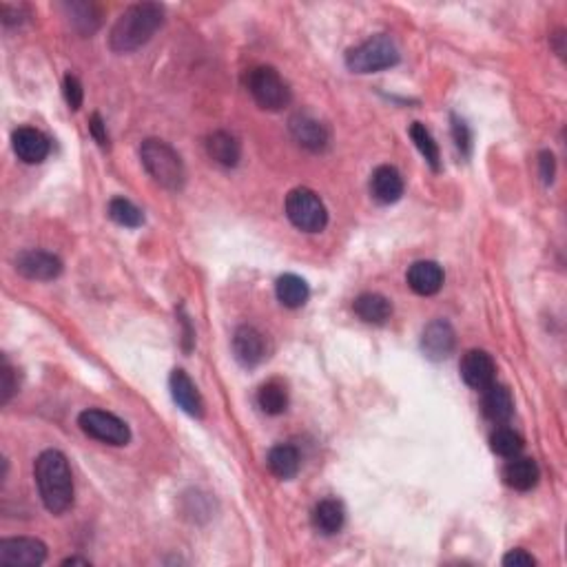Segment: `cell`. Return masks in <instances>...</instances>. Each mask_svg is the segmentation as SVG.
<instances>
[{
  "instance_id": "obj_1",
  "label": "cell",
  "mask_w": 567,
  "mask_h": 567,
  "mask_svg": "<svg viewBox=\"0 0 567 567\" xmlns=\"http://www.w3.org/2000/svg\"><path fill=\"white\" fill-rule=\"evenodd\" d=\"M38 492L51 514H65L74 505V476L60 450H45L33 465Z\"/></svg>"
},
{
  "instance_id": "obj_2",
  "label": "cell",
  "mask_w": 567,
  "mask_h": 567,
  "mask_svg": "<svg viewBox=\"0 0 567 567\" xmlns=\"http://www.w3.org/2000/svg\"><path fill=\"white\" fill-rule=\"evenodd\" d=\"M164 22V9L158 3H137L131 4L125 13L116 21L109 33V47L116 54H128L140 49L142 45L155 36Z\"/></svg>"
},
{
  "instance_id": "obj_3",
  "label": "cell",
  "mask_w": 567,
  "mask_h": 567,
  "mask_svg": "<svg viewBox=\"0 0 567 567\" xmlns=\"http://www.w3.org/2000/svg\"><path fill=\"white\" fill-rule=\"evenodd\" d=\"M140 160L142 166L146 169V173H149L160 187L169 190H180L184 187V182H187V169H184L182 158H180L178 151L171 145H166L164 140L149 137V140L142 142Z\"/></svg>"
},
{
  "instance_id": "obj_4",
  "label": "cell",
  "mask_w": 567,
  "mask_h": 567,
  "mask_svg": "<svg viewBox=\"0 0 567 567\" xmlns=\"http://www.w3.org/2000/svg\"><path fill=\"white\" fill-rule=\"evenodd\" d=\"M399 63V49L388 36H373L346 54V66L355 74H375Z\"/></svg>"
},
{
  "instance_id": "obj_5",
  "label": "cell",
  "mask_w": 567,
  "mask_h": 567,
  "mask_svg": "<svg viewBox=\"0 0 567 567\" xmlns=\"http://www.w3.org/2000/svg\"><path fill=\"white\" fill-rule=\"evenodd\" d=\"M286 217L295 228L304 233H319L326 228L328 211L315 190L299 187L286 195Z\"/></svg>"
},
{
  "instance_id": "obj_6",
  "label": "cell",
  "mask_w": 567,
  "mask_h": 567,
  "mask_svg": "<svg viewBox=\"0 0 567 567\" xmlns=\"http://www.w3.org/2000/svg\"><path fill=\"white\" fill-rule=\"evenodd\" d=\"M246 87H249L252 100L261 109L279 111V109L288 107L290 89L273 66H255V69H251L249 78H246Z\"/></svg>"
},
{
  "instance_id": "obj_7",
  "label": "cell",
  "mask_w": 567,
  "mask_h": 567,
  "mask_svg": "<svg viewBox=\"0 0 567 567\" xmlns=\"http://www.w3.org/2000/svg\"><path fill=\"white\" fill-rule=\"evenodd\" d=\"M78 426L83 428L84 435H89L95 441L109 443V446H127L131 439V430L120 417L104 410L89 408L80 412Z\"/></svg>"
},
{
  "instance_id": "obj_8",
  "label": "cell",
  "mask_w": 567,
  "mask_h": 567,
  "mask_svg": "<svg viewBox=\"0 0 567 567\" xmlns=\"http://www.w3.org/2000/svg\"><path fill=\"white\" fill-rule=\"evenodd\" d=\"M47 559V545L38 538L18 536L0 541V563L9 567H36Z\"/></svg>"
},
{
  "instance_id": "obj_9",
  "label": "cell",
  "mask_w": 567,
  "mask_h": 567,
  "mask_svg": "<svg viewBox=\"0 0 567 567\" xmlns=\"http://www.w3.org/2000/svg\"><path fill=\"white\" fill-rule=\"evenodd\" d=\"M16 270L27 279L36 282H51L63 273V261L54 252L47 251H22L16 257Z\"/></svg>"
},
{
  "instance_id": "obj_10",
  "label": "cell",
  "mask_w": 567,
  "mask_h": 567,
  "mask_svg": "<svg viewBox=\"0 0 567 567\" xmlns=\"http://www.w3.org/2000/svg\"><path fill=\"white\" fill-rule=\"evenodd\" d=\"M461 377L474 390H485L497 379V366L485 350H468L461 359Z\"/></svg>"
},
{
  "instance_id": "obj_11",
  "label": "cell",
  "mask_w": 567,
  "mask_h": 567,
  "mask_svg": "<svg viewBox=\"0 0 567 567\" xmlns=\"http://www.w3.org/2000/svg\"><path fill=\"white\" fill-rule=\"evenodd\" d=\"M233 352L244 368H255L266 357L264 335L252 326H240L233 335Z\"/></svg>"
},
{
  "instance_id": "obj_12",
  "label": "cell",
  "mask_w": 567,
  "mask_h": 567,
  "mask_svg": "<svg viewBox=\"0 0 567 567\" xmlns=\"http://www.w3.org/2000/svg\"><path fill=\"white\" fill-rule=\"evenodd\" d=\"M169 388H171V397H173V402L178 403V406L182 408L184 412L190 414V417H195V419L204 417L202 394H199L198 385L190 381V377L187 373H184L182 368H175L173 373H171Z\"/></svg>"
},
{
  "instance_id": "obj_13",
  "label": "cell",
  "mask_w": 567,
  "mask_h": 567,
  "mask_svg": "<svg viewBox=\"0 0 567 567\" xmlns=\"http://www.w3.org/2000/svg\"><path fill=\"white\" fill-rule=\"evenodd\" d=\"M13 154L27 164H38L49 155V140L38 128L21 127L12 133Z\"/></svg>"
},
{
  "instance_id": "obj_14",
  "label": "cell",
  "mask_w": 567,
  "mask_h": 567,
  "mask_svg": "<svg viewBox=\"0 0 567 567\" xmlns=\"http://www.w3.org/2000/svg\"><path fill=\"white\" fill-rule=\"evenodd\" d=\"M455 344H456L455 331H452L450 323L443 322V319H437V322L428 323L426 331H423L421 348H423V352H426L428 359H432V361L447 359V357L452 355V350H455Z\"/></svg>"
},
{
  "instance_id": "obj_15",
  "label": "cell",
  "mask_w": 567,
  "mask_h": 567,
  "mask_svg": "<svg viewBox=\"0 0 567 567\" xmlns=\"http://www.w3.org/2000/svg\"><path fill=\"white\" fill-rule=\"evenodd\" d=\"M288 128L295 142H299L304 149L323 151L328 146V128L308 113H297L290 118Z\"/></svg>"
},
{
  "instance_id": "obj_16",
  "label": "cell",
  "mask_w": 567,
  "mask_h": 567,
  "mask_svg": "<svg viewBox=\"0 0 567 567\" xmlns=\"http://www.w3.org/2000/svg\"><path fill=\"white\" fill-rule=\"evenodd\" d=\"M370 193L379 204H394L403 195V178L394 166H377L370 175Z\"/></svg>"
},
{
  "instance_id": "obj_17",
  "label": "cell",
  "mask_w": 567,
  "mask_h": 567,
  "mask_svg": "<svg viewBox=\"0 0 567 567\" xmlns=\"http://www.w3.org/2000/svg\"><path fill=\"white\" fill-rule=\"evenodd\" d=\"M443 269L437 261H414L408 269V286L417 295L430 297V295L439 293L443 286Z\"/></svg>"
},
{
  "instance_id": "obj_18",
  "label": "cell",
  "mask_w": 567,
  "mask_h": 567,
  "mask_svg": "<svg viewBox=\"0 0 567 567\" xmlns=\"http://www.w3.org/2000/svg\"><path fill=\"white\" fill-rule=\"evenodd\" d=\"M505 483L518 492H527L538 483L541 479V470H538L535 459H523V456H512L508 465L503 468Z\"/></svg>"
},
{
  "instance_id": "obj_19",
  "label": "cell",
  "mask_w": 567,
  "mask_h": 567,
  "mask_svg": "<svg viewBox=\"0 0 567 567\" xmlns=\"http://www.w3.org/2000/svg\"><path fill=\"white\" fill-rule=\"evenodd\" d=\"M313 527L323 536H332L344 527L346 523V512L344 505H341L337 499H323L319 501L315 508H313Z\"/></svg>"
},
{
  "instance_id": "obj_20",
  "label": "cell",
  "mask_w": 567,
  "mask_h": 567,
  "mask_svg": "<svg viewBox=\"0 0 567 567\" xmlns=\"http://www.w3.org/2000/svg\"><path fill=\"white\" fill-rule=\"evenodd\" d=\"M483 414L492 423H505L514 414V399L505 385L492 384L483 390Z\"/></svg>"
},
{
  "instance_id": "obj_21",
  "label": "cell",
  "mask_w": 567,
  "mask_h": 567,
  "mask_svg": "<svg viewBox=\"0 0 567 567\" xmlns=\"http://www.w3.org/2000/svg\"><path fill=\"white\" fill-rule=\"evenodd\" d=\"M352 308H355L357 317H359L361 322L375 323V326H381V323L388 322L390 315H393V304L379 293L359 295V297L355 299V304H352Z\"/></svg>"
},
{
  "instance_id": "obj_22",
  "label": "cell",
  "mask_w": 567,
  "mask_h": 567,
  "mask_svg": "<svg viewBox=\"0 0 567 567\" xmlns=\"http://www.w3.org/2000/svg\"><path fill=\"white\" fill-rule=\"evenodd\" d=\"M207 151L208 158L216 160L217 164L222 166H235L242 155L240 142H237V137L231 136L228 131L211 133L207 140Z\"/></svg>"
},
{
  "instance_id": "obj_23",
  "label": "cell",
  "mask_w": 567,
  "mask_h": 567,
  "mask_svg": "<svg viewBox=\"0 0 567 567\" xmlns=\"http://www.w3.org/2000/svg\"><path fill=\"white\" fill-rule=\"evenodd\" d=\"M275 293H278V299L282 306L299 308L308 302L311 290H308V284L304 282L299 275L286 273L278 279V284H275Z\"/></svg>"
},
{
  "instance_id": "obj_24",
  "label": "cell",
  "mask_w": 567,
  "mask_h": 567,
  "mask_svg": "<svg viewBox=\"0 0 567 567\" xmlns=\"http://www.w3.org/2000/svg\"><path fill=\"white\" fill-rule=\"evenodd\" d=\"M299 461L302 459H299L297 447L282 443V446H275L273 450L269 452L266 464H269V470L278 476V479H293V476L299 473Z\"/></svg>"
},
{
  "instance_id": "obj_25",
  "label": "cell",
  "mask_w": 567,
  "mask_h": 567,
  "mask_svg": "<svg viewBox=\"0 0 567 567\" xmlns=\"http://www.w3.org/2000/svg\"><path fill=\"white\" fill-rule=\"evenodd\" d=\"M257 403L266 414H282L288 408V390L282 381L273 379L266 381L260 390H257Z\"/></svg>"
},
{
  "instance_id": "obj_26",
  "label": "cell",
  "mask_w": 567,
  "mask_h": 567,
  "mask_svg": "<svg viewBox=\"0 0 567 567\" xmlns=\"http://www.w3.org/2000/svg\"><path fill=\"white\" fill-rule=\"evenodd\" d=\"M65 9L71 16V25L75 27L83 36H92L100 27V12L92 3H71L65 4Z\"/></svg>"
},
{
  "instance_id": "obj_27",
  "label": "cell",
  "mask_w": 567,
  "mask_h": 567,
  "mask_svg": "<svg viewBox=\"0 0 567 567\" xmlns=\"http://www.w3.org/2000/svg\"><path fill=\"white\" fill-rule=\"evenodd\" d=\"M410 137H412L414 146L421 151V155L426 158L428 164L432 166V171H439L441 169L439 146H437L435 137H432V133L428 131L426 125H421V122H412V127H410Z\"/></svg>"
},
{
  "instance_id": "obj_28",
  "label": "cell",
  "mask_w": 567,
  "mask_h": 567,
  "mask_svg": "<svg viewBox=\"0 0 567 567\" xmlns=\"http://www.w3.org/2000/svg\"><path fill=\"white\" fill-rule=\"evenodd\" d=\"M107 211L113 222L120 224V226L125 228H137L145 224V216H142L140 208L125 198H113L111 202H109Z\"/></svg>"
},
{
  "instance_id": "obj_29",
  "label": "cell",
  "mask_w": 567,
  "mask_h": 567,
  "mask_svg": "<svg viewBox=\"0 0 567 567\" xmlns=\"http://www.w3.org/2000/svg\"><path fill=\"white\" fill-rule=\"evenodd\" d=\"M490 447H492L494 455L503 456V459H512L518 456L523 450V439L509 428H497L490 437Z\"/></svg>"
},
{
  "instance_id": "obj_30",
  "label": "cell",
  "mask_w": 567,
  "mask_h": 567,
  "mask_svg": "<svg viewBox=\"0 0 567 567\" xmlns=\"http://www.w3.org/2000/svg\"><path fill=\"white\" fill-rule=\"evenodd\" d=\"M452 137H455L456 149H459L464 155H468L470 146H473V133H470L468 125L456 116H452Z\"/></svg>"
},
{
  "instance_id": "obj_31",
  "label": "cell",
  "mask_w": 567,
  "mask_h": 567,
  "mask_svg": "<svg viewBox=\"0 0 567 567\" xmlns=\"http://www.w3.org/2000/svg\"><path fill=\"white\" fill-rule=\"evenodd\" d=\"M63 92H65V100L66 104H69V109H80V104H83V84H80V80L75 78V75H66L65 78V84H63Z\"/></svg>"
},
{
  "instance_id": "obj_32",
  "label": "cell",
  "mask_w": 567,
  "mask_h": 567,
  "mask_svg": "<svg viewBox=\"0 0 567 567\" xmlns=\"http://www.w3.org/2000/svg\"><path fill=\"white\" fill-rule=\"evenodd\" d=\"M0 377H3V385H0V394L3 397H0V402L7 403L12 399V394L18 390L16 381H13V368L9 366L7 359H3V373H0Z\"/></svg>"
},
{
  "instance_id": "obj_33",
  "label": "cell",
  "mask_w": 567,
  "mask_h": 567,
  "mask_svg": "<svg viewBox=\"0 0 567 567\" xmlns=\"http://www.w3.org/2000/svg\"><path fill=\"white\" fill-rule=\"evenodd\" d=\"M503 565L508 567H535V556L527 554L526 550H512L509 554L503 556Z\"/></svg>"
},
{
  "instance_id": "obj_34",
  "label": "cell",
  "mask_w": 567,
  "mask_h": 567,
  "mask_svg": "<svg viewBox=\"0 0 567 567\" xmlns=\"http://www.w3.org/2000/svg\"><path fill=\"white\" fill-rule=\"evenodd\" d=\"M554 155L550 154V151H543L541 155H538V171H541V178L543 182L550 184L552 180H554Z\"/></svg>"
},
{
  "instance_id": "obj_35",
  "label": "cell",
  "mask_w": 567,
  "mask_h": 567,
  "mask_svg": "<svg viewBox=\"0 0 567 567\" xmlns=\"http://www.w3.org/2000/svg\"><path fill=\"white\" fill-rule=\"evenodd\" d=\"M89 128H92V136L95 137V140H98L100 146H107L109 145L107 128H104L102 118H100L98 113H93V116H92V125H89Z\"/></svg>"
},
{
  "instance_id": "obj_36",
  "label": "cell",
  "mask_w": 567,
  "mask_h": 567,
  "mask_svg": "<svg viewBox=\"0 0 567 567\" xmlns=\"http://www.w3.org/2000/svg\"><path fill=\"white\" fill-rule=\"evenodd\" d=\"M63 565H89L87 559H78V556H71V559H65Z\"/></svg>"
}]
</instances>
